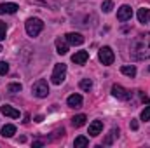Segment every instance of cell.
I'll return each instance as SVG.
<instances>
[{
  "label": "cell",
  "instance_id": "1",
  "mask_svg": "<svg viewBox=\"0 0 150 148\" xmlns=\"http://www.w3.org/2000/svg\"><path fill=\"white\" fill-rule=\"evenodd\" d=\"M129 56L134 61L149 59L150 58V33H142L131 42L129 47Z\"/></svg>",
  "mask_w": 150,
  "mask_h": 148
},
{
  "label": "cell",
  "instance_id": "2",
  "mask_svg": "<svg viewBox=\"0 0 150 148\" xmlns=\"http://www.w3.org/2000/svg\"><path fill=\"white\" fill-rule=\"evenodd\" d=\"M25 30H26V33H28L30 37H37L38 33L44 30V23H42V19H38V18H30V19H26V23H25Z\"/></svg>",
  "mask_w": 150,
  "mask_h": 148
},
{
  "label": "cell",
  "instance_id": "3",
  "mask_svg": "<svg viewBox=\"0 0 150 148\" xmlns=\"http://www.w3.org/2000/svg\"><path fill=\"white\" fill-rule=\"evenodd\" d=\"M32 92H33L37 98H45V96L49 94V84H47V80H44V78L37 80V82L33 84V87H32Z\"/></svg>",
  "mask_w": 150,
  "mask_h": 148
},
{
  "label": "cell",
  "instance_id": "4",
  "mask_svg": "<svg viewBox=\"0 0 150 148\" xmlns=\"http://www.w3.org/2000/svg\"><path fill=\"white\" fill-rule=\"evenodd\" d=\"M65 75H67V65H65V63H59V65H56V66H54V70H52V75H51V78H52V84L59 85V84L65 80Z\"/></svg>",
  "mask_w": 150,
  "mask_h": 148
},
{
  "label": "cell",
  "instance_id": "5",
  "mask_svg": "<svg viewBox=\"0 0 150 148\" xmlns=\"http://www.w3.org/2000/svg\"><path fill=\"white\" fill-rule=\"evenodd\" d=\"M98 58H100V61L103 63V65H112L113 59H115V54H113V51L110 47H101L100 49V52H98Z\"/></svg>",
  "mask_w": 150,
  "mask_h": 148
},
{
  "label": "cell",
  "instance_id": "6",
  "mask_svg": "<svg viewBox=\"0 0 150 148\" xmlns=\"http://www.w3.org/2000/svg\"><path fill=\"white\" fill-rule=\"evenodd\" d=\"M112 96H115L117 99L127 101V99L131 98V91H127V89L122 87V85H112Z\"/></svg>",
  "mask_w": 150,
  "mask_h": 148
},
{
  "label": "cell",
  "instance_id": "7",
  "mask_svg": "<svg viewBox=\"0 0 150 148\" xmlns=\"http://www.w3.org/2000/svg\"><path fill=\"white\" fill-rule=\"evenodd\" d=\"M131 18H133V9H131L129 5L119 7V11H117V19H119V21H129Z\"/></svg>",
  "mask_w": 150,
  "mask_h": 148
},
{
  "label": "cell",
  "instance_id": "8",
  "mask_svg": "<svg viewBox=\"0 0 150 148\" xmlns=\"http://www.w3.org/2000/svg\"><path fill=\"white\" fill-rule=\"evenodd\" d=\"M87 59H89V52L87 51H77L72 56V61H74L75 65H84Z\"/></svg>",
  "mask_w": 150,
  "mask_h": 148
},
{
  "label": "cell",
  "instance_id": "9",
  "mask_svg": "<svg viewBox=\"0 0 150 148\" xmlns=\"http://www.w3.org/2000/svg\"><path fill=\"white\" fill-rule=\"evenodd\" d=\"M65 38H67V42L70 44V45H82L84 44V37L80 35V33H67L65 35Z\"/></svg>",
  "mask_w": 150,
  "mask_h": 148
},
{
  "label": "cell",
  "instance_id": "10",
  "mask_svg": "<svg viewBox=\"0 0 150 148\" xmlns=\"http://www.w3.org/2000/svg\"><path fill=\"white\" fill-rule=\"evenodd\" d=\"M68 42H67V38H56V51H58V54H67L68 52Z\"/></svg>",
  "mask_w": 150,
  "mask_h": 148
},
{
  "label": "cell",
  "instance_id": "11",
  "mask_svg": "<svg viewBox=\"0 0 150 148\" xmlns=\"http://www.w3.org/2000/svg\"><path fill=\"white\" fill-rule=\"evenodd\" d=\"M67 103H68L70 108H80L82 106V96L80 94H72V96H68Z\"/></svg>",
  "mask_w": 150,
  "mask_h": 148
},
{
  "label": "cell",
  "instance_id": "12",
  "mask_svg": "<svg viewBox=\"0 0 150 148\" xmlns=\"http://www.w3.org/2000/svg\"><path fill=\"white\" fill-rule=\"evenodd\" d=\"M33 4L42 5V7H47V9H58L59 7V0H32Z\"/></svg>",
  "mask_w": 150,
  "mask_h": 148
},
{
  "label": "cell",
  "instance_id": "13",
  "mask_svg": "<svg viewBox=\"0 0 150 148\" xmlns=\"http://www.w3.org/2000/svg\"><path fill=\"white\" fill-rule=\"evenodd\" d=\"M101 131H103V122H101V120L91 122V125H89V134H91V136H98Z\"/></svg>",
  "mask_w": 150,
  "mask_h": 148
},
{
  "label": "cell",
  "instance_id": "14",
  "mask_svg": "<svg viewBox=\"0 0 150 148\" xmlns=\"http://www.w3.org/2000/svg\"><path fill=\"white\" fill-rule=\"evenodd\" d=\"M0 111L5 115V117H11V118H19V111L16 110V108H12V106H9V105H4Z\"/></svg>",
  "mask_w": 150,
  "mask_h": 148
},
{
  "label": "cell",
  "instance_id": "15",
  "mask_svg": "<svg viewBox=\"0 0 150 148\" xmlns=\"http://www.w3.org/2000/svg\"><path fill=\"white\" fill-rule=\"evenodd\" d=\"M150 19V9L149 7H142V9H138V21L140 23H149Z\"/></svg>",
  "mask_w": 150,
  "mask_h": 148
},
{
  "label": "cell",
  "instance_id": "16",
  "mask_svg": "<svg viewBox=\"0 0 150 148\" xmlns=\"http://www.w3.org/2000/svg\"><path fill=\"white\" fill-rule=\"evenodd\" d=\"M18 9L16 4H0V14H14Z\"/></svg>",
  "mask_w": 150,
  "mask_h": 148
},
{
  "label": "cell",
  "instance_id": "17",
  "mask_svg": "<svg viewBox=\"0 0 150 148\" xmlns=\"http://www.w3.org/2000/svg\"><path fill=\"white\" fill-rule=\"evenodd\" d=\"M14 134H16V125L5 124V125L2 127V136H4V138H11V136H14Z\"/></svg>",
  "mask_w": 150,
  "mask_h": 148
},
{
  "label": "cell",
  "instance_id": "18",
  "mask_svg": "<svg viewBox=\"0 0 150 148\" xmlns=\"http://www.w3.org/2000/svg\"><path fill=\"white\" fill-rule=\"evenodd\" d=\"M117 136H119V129H112V131H110V134H108V136H107V138L103 140V145L110 147V145L113 143V140H115Z\"/></svg>",
  "mask_w": 150,
  "mask_h": 148
},
{
  "label": "cell",
  "instance_id": "19",
  "mask_svg": "<svg viewBox=\"0 0 150 148\" xmlns=\"http://www.w3.org/2000/svg\"><path fill=\"white\" fill-rule=\"evenodd\" d=\"M87 145H89V140H87L86 136H77L75 141H74L75 148H84V147H87Z\"/></svg>",
  "mask_w": 150,
  "mask_h": 148
},
{
  "label": "cell",
  "instance_id": "20",
  "mask_svg": "<svg viewBox=\"0 0 150 148\" xmlns=\"http://www.w3.org/2000/svg\"><path fill=\"white\" fill-rule=\"evenodd\" d=\"M86 120H87L86 115H75L74 118H72V124H74V127H82L86 124Z\"/></svg>",
  "mask_w": 150,
  "mask_h": 148
},
{
  "label": "cell",
  "instance_id": "21",
  "mask_svg": "<svg viewBox=\"0 0 150 148\" xmlns=\"http://www.w3.org/2000/svg\"><path fill=\"white\" fill-rule=\"evenodd\" d=\"M21 89H23V85H21L19 82H12V84H9V85H7V92H11V94L21 92Z\"/></svg>",
  "mask_w": 150,
  "mask_h": 148
},
{
  "label": "cell",
  "instance_id": "22",
  "mask_svg": "<svg viewBox=\"0 0 150 148\" xmlns=\"http://www.w3.org/2000/svg\"><path fill=\"white\" fill-rule=\"evenodd\" d=\"M120 72L124 75H127V77H134V75H136V68H134L133 65H126V66L120 68Z\"/></svg>",
  "mask_w": 150,
  "mask_h": 148
},
{
  "label": "cell",
  "instance_id": "23",
  "mask_svg": "<svg viewBox=\"0 0 150 148\" xmlns=\"http://www.w3.org/2000/svg\"><path fill=\"white\" fill-rule=\"evenodd\" d=\"M79 85H80L82 91H91V89H93V80H89V78H82Z\"/></svg>",
  "mask_w": 150,
  "mask_h": 148
},
{
  "label": "cell",
  "instance_id": "24",
  "mask_svg": "<svg viewBox=\"0 0 150 148\" xmlns=\"http://www.w3.org/2000/svg\"><path fill=\"white\" fill-rule=\"evenodd\" d=\"M101 9H103V12H110L113 9V2L112 0H105V2L101 4Z\"/></svg>",
  "mask_w": 150,
  "mask_h": 148
},
{
  "label": "cell",
  "instance_id": "25",
  "mask_svg": "<svg viewBox=\"0 0 150 148\" xmlns=\"http://www.w3.org/2000/svg\"><path fill=\"white\" fill-rule=\"evenodd\" d=\"M140 118H142L143 122H149V120H150V106H147L145 110L142 111V115H140Z\"/></svg>",
  "mask_w": 150,
  "mask_h": 148
},
{
  "label": "cell",
  "instance_id": "26",
  "mask_svg": "<svg viewBox=\"0 0 150 148\" xmlns=\"http://www.w3.org/2000/svg\"><path fill=\"white\" fill-rule=\"evenodd\" d=\"M5 33H7V26L4 21H0V40H5Z\"/></svg>",
  "mask_w": 150,
  "mask_h": 148
},
{
  "label": "cell",
  "instance_id": "27",
  "mask_svg": "<svg viewBox=\"0 0 150 148\" xmlns=\"http://www.w3.org/2000/svg\"><path fill=\"white\" fill-rule=\"evenodd\" d=\"M9 72V65L5 61H0V75H5Z\"/></svg>",
  "mask_w": 150,
  "mask_h": 148
},
{
  "label": "cell",
  "instance_id": "28",
  "mask_svg": "<svg viewBox=\"0 0 150 148\" xmlns=\"http://www.w3.org/2000/svg\"><path fill=\"white\" fill-rule=\"evenodd\" d=\"M131 129H133V131L138 129V120H131Z\"/></svg>",
  "mask_w": 150,
  "mask_h": 148
},
{
  "label": "cell",
  "instance_id": "29",
  "mask_svg": "<svg viewBox=\"0 0 150 148\" xmlns=\"http://www.w3.org/2000/svg\"><path fill=\"white\" fill-rule=\"evenodd\" d=\"M42 145H44V141H40V140L38 141H33V147H42Z\"/></svg>",
  "mask_w": 150,
  "mask_h": 148
},
{
  "label": "cell",
  "instance_id": "30",
  "mask_svg": "<svg viewBox=\"0 0 150 148\" xmlns=\"http://www.w3.org/2000/svg\"><path fill=\"white\" fill-rule=\"evenodd\" d=\"M42 120H44V117H42V115H38V117H35V122H42Z\"/></svg>",
  "mask_w": 150,
  "mask_h": 148
},
{
  "label": "cell",
  "instance_id": "31",
  "mask_svg": "<svg viewBox=\"0 0 150 148\" xmlns=\"http://www.w3.org/2000/svg\"><path fill=\"white\" fill-rule=\"evenodd\" d=\"M0 52H2V45H0Z\"/></svg>",
  "mask_w": 150,
  "mask_h": 148
},
{
  "label": "cell",
  "instance_id": "32",
  "mask_svg": "<svg viewBox=\"0 0 150 148\" xmlns=\"http://www.w3.org/2000/svg\"><path fill=\"white\" fill-rule=\"evenodd\" d=\"M149 72H150V66H149Z\"/></svg>",
  "mask_w": 150,
  "mask_h": 148
}]
</instances>
